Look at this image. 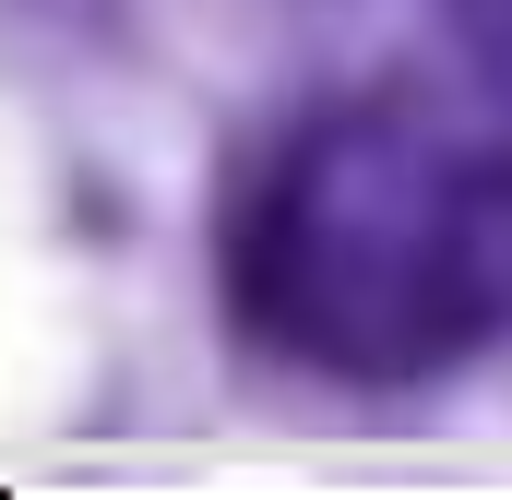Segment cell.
Listing matches in <instances>:
<instances>
[{
  "mask_svg": "<svg viewBox=\"0 0 512 500\" xmlns=\"http://www.w3.org/2000/svg\"><path fill=\"white\" fill-rule=\"evenodd\" d=\"M227 286L274 358L322 381H429L512 334V131L334 108L239 203Z\"/></svg>",
  "mask_w": 512,
  "mask_h": 500,
  "instance_id": "1",
  "label": "cell"
},
{
  "mask_svg": "<svg viewBox=\"0 0 512 500\" xmlns=\"http://www.w3.org/2000/svg\"><path fill=\"white\" fill-rule=\"evenodd\" d=\"M453 24H465V48H477V72L512 96V0H453Z\"/></svg>",
  "mask_w": 512,
  "mask_h": 500,
  "instance_id": "2",
  "label": "cell"
}]
</instances>
